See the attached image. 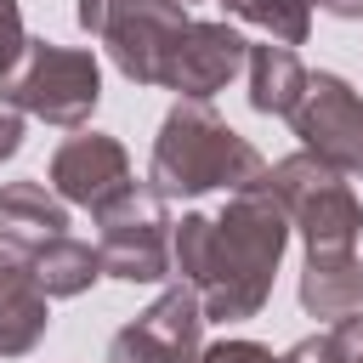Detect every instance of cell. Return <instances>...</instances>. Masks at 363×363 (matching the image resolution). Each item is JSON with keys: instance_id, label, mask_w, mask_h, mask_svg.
I'll return each instance as SVG.
<instances>
[{"instance_id": "d6986e66", "label": "cell", "mask_w": 363, "mask_h": 363, "mask_svg": "<svg viewBox=\"0 0 363 363\" xmlns=\"http://www.w3.org/2000/svg\"><path fill=\"white\" fill-rule=\"evenodd\" d=\"M329 346H335V363H363V318H357V312L335 318Z\"/></svg>"}, {"instance_id": "30bf717a", "label": "cell", "mask_w": 363, "mask_h": 363, "mask_svg": "<svg viewBox=\"0 0 363 363\" xmlns=\"http://www.w3.org/2000/svg\"><path fill=\"white\" fill-rule=\"evenodd\" d=\"M130 153L119 136H102V130H79L68 136L57 153H51V193L62 204H79V210H102L113 204L125 187H130Z\"/></svg>"}, {"instance_id": "ffe728a7", "label": "cell", "mask_w": 363, "mask_h": 363, "mask_svg": "<svg viewBox=\"0 0 363 363\" xmlns=\"http://www.w3.org/2000/svg\"><path fill=\"white\" fill-rule=\"evenodd\" d=\"M23 147V113L11 102H0V159H11Z\"/></svg>"}, {"instance_id": "8992f818", "label": "cell", "mask_w": 363, "mask_h": 363, "mask_svg": "<svg viewBox=\"0 0 363 363\" xmlns=\"http://www.w3.org/2000/svg\"><path fill=\"white\" fill-rule=\"evenodd\" d=\"M96 261L119 284H164L170 278V216L147 182H130L113 204L96 210Z\"/></svg>"}, {"instance_id": "2e32d148", "label": "cell", "mask_w": 363, "mask_h": 363, "mask_svg": "<svg viewBox=\"0 0 363 363\" xmlns=\"http://www.w3.org/2000/svg\"><path fill=\"white\" fill-rule=\"evenodd\" d=\"M221 11L238 17V23L267 28L278 45H301L312 34V6L306 0H221Z\"/></svg>"}, {"instance_id": "ba28073f", "label": "cell", "mask_w": 363, "mask_h": 363, "mask_svg": "<svg viewBox=\"0 0 363 363\" xmlns=\"http://www.w3.org/2000/svg\"><path fill=\"white\" fill-rule=\"evenodd\" d=\"M199 352H204V306L182 278L108 340V363H199Z\"/></svg>"}, {"instance_id": "603a6c76", "label": "cell", "mask_w": 363, "mask_h": 363, "mask_svg": "<svg viewBox=\"0 0 363 363\" xmlns=\"http://www.w3.org/2000/svg\"><path fill=\"white\" fill-rule=\"evenodd\" d=\"M0 250H6V244H0Z\"/></svg>"}, {"instance_id": "6da1fadb", "label": "cell", "mask_w": 363, "mask_h": 363, "mask_svg": "<svg viewBox=\"0 0 363 363\" xmlns=\"http://www.w3.org/2000/svg\"><path fill=\"white\" fill-rule=\"evenodd\" d=\"M289 244V216L272 199V187L255 176L244 182L221 216H182L170 221V278L193 284L204 323H238L255 318L272 295L278 261Z\"/></svg>"}, {"instance_id": "3957f363", "label": "cell", "mask_w": 363, "mask_h": 363, "mask_svg": "<svg viewBox=\"0 0 363 363\" xmlns=\"http://www.w3.org/2000/svg\"><path fill=\"white\" fill-rule=\"evenodd\" d=\"M261 182L284 204L289 233H301L306 255L312 250H357V238H363V204H357L352 182L335 164H323L318 153L301 147V153L278 159L272 170H261Z\"/></svg>"}, {"instance_id": "7402d4cb", "label": "cell", "mask_w": 363, "mask_h": 363, "mask_svg": "<svg viewBox=\"0 0 363 363\" xmlns=\"http://www.w3.org/2000/svg\"><path fill=\"white\" fill-rule=\"evenodd\" d=\"M182 6H193V0H182Z\"/></svg>"}, {"instance_id": "5bb4252c", "label": "cell", "mask_w": 363, "mask_h": 363, "mask_svg": "<svg viewBox=\"0 0 363 363\" xmlns=\"http://www.w3.org/2000/svg\"><path fill=\"white\" fill-rule=\"evenodd\" d=\"M244 68H250V108H255V113L289 119V113H295V102L306 96V68H301L295 45H278V40L250 45Z\"/></svg>"}, {"instance_id": "8fae6325", "label": "cell", "mask_w": 363, "mask_h": 363, "mask_svg": "<svg viewBox=\"0 0 363 363\" xmlns=\"http://www.w3.org/2000/svg\"><path fill=\"white\" fill-rule=\"evenodd\" d=\"M45 323H51V306L28 261L0 250V357H28L45 340Z\"/></svg>"}, {"instance_id": "277c9868", "label": "cell", "mask_w": 363, "mask_h": 363, "mask_svg": "<svg viewBox=\"0 0 363 363\" xmlns=\"http://www.w3.org/2000/svg\"><path fill=\"white\" fill-rule=\"evenodd\" d=\"M0 102H11L17 113H34L45 125H85L102 102V68L91 51L79 45H51V40H28L23 62L0 79Z\"/></svg>"}, {"instance_id": "5b68a950", "label": "cell", "mask_w": 363, "mask_h": 363, "mask_svg": "<svg viewBox=\"0 0 363 363\" xmlns=\"http://www.w3.org/2000/svg\"><path fill=\"white\" fill-rule=\"evenodd\" d=\"M74 17L85 34L108 45L113 68L130 85H159L164 57L187 23V6L182 0H79Z\"/></svg>"}, {"instance_id": "44dd1931", "label": "cell", "mask_w": 363, "mask_h": 363, "mask_svg": "<svg viewBox=\"0 0 363 363\" xmlns=\"http://www.w3.org/2000/svg\"><path fill=\"white\" fill-rule=\"evenodd\" d=\"M306 6H318L329 17H363V0H306Z\"/></svg>"}, {"instance_id": "52a82bcc", "label": "cell", "mask_w": 363, "mask_h": 363, "mask_svg": "<svg viewBox=\"0 0 363 363\" xmlns=\"http://www.w3.org/2000/svg\"><path fill=\"white\" fill-rule=\"evenodd\" d=\"M295 136L306 153H318L323 164H335L340 176L363 182V96L340 79V74H306V96L289 113Z\"/></svg>"}, {"instance_id": "7a4b0ae2", "label": "cell", "mask_w": 363, "mask_h": 363, "mask_svg": "<svg viewBox=\"0 0 363 363\" xmlns=\"http://www.w3.org/2000/svg\"><path fill=\"white\" fill-rule=\"evenodd\" d=\"M267 170V159L255 153L250 136H238L210 102L182 96L159 136H153V159H147V187L159 199H199V193H238L244 182H255Z\"/></svg>"}, {"instance_id": "9a60e30c", "label": "cell", "mask_w": 363, "mask_h": 363, "mask_svg": "<svg viewBox=\"0 0 363 363\" xmlns=\"http://www.w3.org/2000/svg\"><path fill=\"white\" fill-rule=\"evenodd\" d=\"M23 261H28L34 284L45 289V301H68V295H85V289L102 278L96 244H85V238H74V233H57V238H45V244H40V250H28Z\"/></svg>"}, {"instance_id": "ac0fdd59", "label": "cell", "mask_w": 363, "mask_h": 363, "mask_svg": "<svg viewBox=\"0 0 363 363\" xmlns=\"http://www.w3.org/2000/svg\"><path fill=\"white\" fill-rule=\"evenodd\" d=\"M199 363H284V357L261 340H216V346L199 352Z\"/></svg>"}, {"instance_id": "9c48e42d", "label": "cell", "mask_w": 363, "mask_h": 363, "mask_svg": "<svg viewBox=\"0 0 363 363\" xmlns=\"http://www.w3.org/2000/svg\"><path fill=\"white\" fill-rule=\"evenodd\" d=\"M250 57V40L233 28V23H204V17H187L170 57H164V74L159 85L176 91V96H193V102H210Z\"/></svg>"}, {"instance_id": "4fadbf2b", "label": "cell", "mask_w": 363, "mask_h": 363, "mask_svg": "<svg viewBox=\"0 0 363 363\" xmlns=\"http://www.w3.org/2000/svg\"><path fill=\"white\" fill-rule=\"evenodd\" d=\"M301 306L312 318H346L363 306V261L352 250H312L301 267Z\"/></svg>"}, {"instance_id": "e0dca14e", "label": "cell", "mask_w": 363, "mask_h": 363, "mask_svg": "<svg viewBox=\"0 0 363 363\" xmlns=\"http://www.w3.org/2000/svg\"><path fill=\"white\" fill-rule=\"evenodd\" d=\"M23 51H28V34H23V11H17V0H0V79L23 62Z\"/></svg>"}, {"instance_id": "7c38bea8", "label": "cell", "mask_w": 363, "mask_h": 363, "mask_svg": "<svg viewBox=\"0 0 363 363\" xmlns=\"http://www.w3.org/2000/svg\"><path fill=\"white\" fill-rule=\"evenodd\" d=\"M68 233V204L45 187V182H6L0 187V244L11 255H28L40 250L45 238Z\"/></svg>"}]
</instances>
